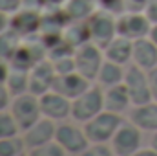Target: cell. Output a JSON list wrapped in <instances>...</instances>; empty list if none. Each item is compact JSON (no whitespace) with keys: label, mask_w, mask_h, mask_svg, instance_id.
<instances>
[{"label":"cell","mask_w":157,"mask_h":156,"mask_svg":"<svg viewBox=\"0 0 157 156\" xmlns=\"http://www.w3.org/2000/svg\"><path fill=\"white\" fill-rule=\"evenodd\" d=\"M55 140L64 147V151L68 154H73V156H78L91 143L82 127H77L75 123H68V121H60L57 125Z\"/></svg>","instance_id":"obj_9"},{"label":"cell","mask_w":157,"mask_h":156,"mask_svg":"<svg viewBox=\"0 0 157 156\" xmlns=\"http://www.w3.org/2000/svg\"><path fill=\"white\" fill-rule=\"evenodd\" d=\"M78 156H115L112 145L108 143H90Z\"/></svg>","instance_id":"obj_28"},{"label":"cell","mask_w":157,"mask_h":156,"mask_svg":"<svg viewBox=\"0 0 157 156\" xmlns=\"http://www.w3.org/2000/svg\"><path fill=\"white\" fill-rule=\"evenodd\" d=\"M91 86V81L82 77L78 72H71V74H64V76H57L55 83H53V90L60 92L62 96L70 97L71 101L78 97L82 92H86Z\"/></svg>","instance_id":"obj_14"},{"label":"cell","mask_w":157,"mask_h":156,"mask_svg":"<svg viewBox=\"0 0 157 156\" xmlns=\"http://www.w3.org/2000/svg\"><path fill=\"white\" fill-rule=\"evenodd\" d=\"M128 119L137 125L141 130L146 132H155L157 130V101H150L144 105L132 107Z\"/></svg>","instance_id":"obj_16"},{"label":"cell","mask_w":157,"mask_h":156,"mask_svg":"<svg viewBox=\"0 0 157 156\" xmlns=\"http://www.w3.org/2000/svg\"><path fill=\"white\" fill-rule=\"evenodd\" d=\"M132 156H157V151L154 149V147H148V149H139L135 154H132Z\"/></svg>","instance_id":"obj_38"},{"label":"cell","mask_w":157,"mask_h":156,"mask_svg":"<svg viewBox=\"0 0 157 156\" xmlns=\"http://www.w3.org/2000/svg\"><path fill=\"white\" fill-rule=\"evenodd\" d=\"M20 156H28V151H26V153H24V154H20Z\"/></svg>","instance_id":"obj_41"},{"label":"cell","mask_w":157,"mask_h":156,"mask_svg":"<svg viewBox=\"0 0 157 156\" xmlns=\"http://www.w3.org/2000/svg\"><path fill=\"white\" fill-rule=\"evenodd\" d=\"M9 110H11L13 117L17 119V123H18L22 132L28 130L31 125H35L42 117L39 96H35L31 92H26V94H20V96L13 97Z\"/></svg>","instance_id":"obj_6"},{"label":"cell","mask_w":157,"mask_h":156,"mask_svg":"<svg viewBox=\"0 0 157 156\" xmlns=\"http://www.w3.org/2000/svg\"><path fill=\"white\" fill-rule=\"evenodd\" d=\"M20 130L17 119L13 117L11 110H0V140L2 138H9V136H17Z\"/></svg>","instance_id":"obj_25"},{"label":"cell","mask_w":157,"mask_h":156,"mask_svg":"<svg viewBox=\"0 0 157 156\" xmlns=\"http://www.w3.org/2000/svg\"><path fill=\"white\" fill-rule=\"evenodd\" d=\"M91 42H95L99 48H106L112 40L117 37V17L106 9H95L91 17L88 18Z\"/></svg>","instance_id":"obj_4"},{"label":"cell","mask_w":157,"mask_h":156,"mask_svg":"<svg viewBox=\"0 0 157 156\" xmlns=\"http://www.w3.org/2000/svg\"><path fill=\"white\" fill-rule=\"evenodd\" d=\"M9 72H11V63L0 57V83H6L7 81Z\"/></svg>","instance_id":"obj_34"},{"label":"cell","mask_w":157,"mask_h":156,"mask_svg":"<svg viewBox=\"0 0 157 156\" xmlns=\"http://www.w3.org/2000/svg\"><path fill=\"white\" fill-rule=\"evenodd\" d=\"M68 153L64 151V147L53 140L49 143H44L39 147H33V149H28V156H66Z\"/></svg>","instance_id":"obj_26"},{"label":"cell","mask_w":157,"mask_h":156,"mask_svg":"<svg viewBox=\"0 0 157 156\" xmlns=\"http://www.w3.org/2000/svg\"><path fill=\"white\" fill-rule=\"evenodd\" d=\"M6 84H7V88H9V92H11L13 97L29 92V72L11 68L9 77H7V81H6Z\"/></svg>","instance_id":"obj_23"},{"label":"cell","mask_w":157,"mask_h":156,"mask_svg":"<svg viewBox=\"0 0 157 156\" xmlns=\"http://www.w3.org/2000/svg\"><path fill=\"white\" fill-rule=\"evenodd\" d=\"M143 13L146 15V18L152 24H155L157 22V0H148L146 6H144V9H143Z\"/></svg>","instance_id":"obj_32"},{"label":"cell","mask_w":157,"mask_h":156,"mask_svg":"<svg viewBox=\"0 0 157 156\" xmlns=\"http://www.w3.org/2000/svg\"><path fill=\"white\" fill-rule=\"evenodd\" d=\"M141 129L137 125H133L130 119L124 121L121 127L117 129V132L113 134L110 145L113 149V154L115 156H132L135 154L139 149H141V142H143V136H141Z\"/></svg>","instance_id":"obj_7"},{"label":"cell","mask_w":157,"mask_h":156,"mask_svg":"<svg viewBox=\"0 0 157 156\" xmlns=\"http://www.w3.org/2000/svg\"><path fill=\"white\" fill-rule=\"evenodd\" d=\"M55 77H57V74H55V68L49 59L37 63L29 70V92L35 96H42V94L49 92L53 88Z\"/></svg>","instance_id":"obj_12"},{"label":"cell","mask_w":157,"mask_h":156,"mask_svg":"<svg viewBox=\"0 0 157 156\" xmlns=\"http://www.w3.org/2000/svg\"><path fill=\"white\" fill-rule=\"evenodd\" d=\"M124 86L130 94L132 107L144 105L154 101L152 96V86H150V76L146 70H143L137 64H130L124 74Z\"/></svg>","instance_id":"obj_3"},{"label":"cell","mask_w":157,"mask_h":156,"mask_svg":"<svg viewBox=\"0 0 157 156\" xmlns=\"http://www.w3.org/2000/svg\"><path fill=\"white\" fill-rule=\"evenodd\" d=\"M124 74H126V68H122V64H117V63H112V61L104 59L95 81L102 88H110V86L124 83Z\"/></svg>","instance_id":"obj_20"},{"label":"cell","mask_w":157,"mask_h":156,"mask_svg":"<svg viewBox=\"0 0 157 156\" xmlns=\"http://www.w3.org/2000/svg\"><path fill=\"white\" fill-rule=\"evenodd\" d=\"M62 37L68 44H71L73 48H78L86 42H91V33H90V24L88 20H71L64 31Z\"/></svg>","instance_id":"obj_19"},{"label":"cell","mask_w":157,"mask_h":156,"mask_svg":"<svg viewBox=\"0 0 157 156\" xmlns=\"http://www.w3.org/2000/svg\"><path fill=\"white\" fill-rule=\"evenodd\" d=\"M101 9H106L110 13H122L124 11V0H97Z\"/></svg>","instance_id":"obj_29"},{"label":"cell","mask_w":157,"mask_h":156,"mask_svg":"<svg viewBox=\"0 0 157 156\" xmlns=\"http://www.w3.org/2000/svg\"><path fill=\"white\" fill-rule=\"evenodd\" d=\"M150 76V86H152V96H154V101H157V68L148 72Z\"/></svg>","instance_id":"obj_36"},{"label":"cell","mask_w":157,"mask_h":156,"mask_svg":"<svg viewBox=\"0 0 157 156\" xmlns=\"http://www.w3.org/2000/svg\"><path fill=\"white\" fill-rule=\"evenodd\" d=\"M53 68H55V74L57 76H64V74H71V72H77L75 68V59H73V53L71 55H62V57H55V59H49Z\"/></svg>","instance_id":"obj_27"},{"label":"cell","mask_w":157,"mask_h":156,"mask_svg":"<svg viewBox=\"0 0 157 156\" xmlns=\"http://www.w3.org/2000/svg\"><path fill=\"white\" fill-rule=\"evenodd\" d=\"M148 37H150V39H152V40H154V42L157 44V22H155V24H152V28H150V33H148Z\"/></svg>","instance_id":"obj_39"},{"label":"cell","mask_w":157,"mask_h":156,"mask_svg":"<svg viewBox=\"0 0 157 156\" xmlns=\"http://www.w3.org/2000/svg\"><path fill=\"white\" fill-rule=\"evenodd\" d=\"M148 0H124V11H143Z\"/></svg>","instance_id":"obj_33"},{"label":"cell","mask_w":157,"mask_h":156,"mask_svg":"<svg viewBox=\"0 0 157 156\" xmlns=\"http://www.w3.org/2000/svg\"><path fill=\"white\" fill-rule=\"evenodd\" d=\"M68 0H42V6H44V11L48 9H60L66 6Z\"/></svg>","instance_id":"obj_35"},{"label":"cell","mask_w":157,"mask_h":156,"mask_svg":"<svg viewBox=\"0 0 157 156\" xmlns=\"http://www.w3.org/2000/svg\"><path fill=\"white\" fill-rule=\"evenodd\" d=\"M152 147L157 151V130L154 132V136H152Z\"/></svg>","instance_id":"obj_40"},{"label":"cell","mask_w":157,"mask_h":156,"mask_svg":"<svg viewBox=\"0 0 157 156\" xmlns=\"http://www.w3.org/2000/svg\"><path fill=\"white\" fill-rule=\"evenodd\" d=\"M102 51H104V59L126 66L132 61V55H133V40L117 35Z\"/></svg>","instance_id":"obj_18"},{"label":"cell","mask_w":157,"mask_h":156,"mask_svg":"<svg viewBox=\"0 0 157 156\" xmlns=\"http://www.w3.org/2000/svg\"><path fill=\"white\" fill-rule=\"evenodd\" d=\"M9 18H11L9 15H6V13H2V11H0V33H2V31H6V30L9 28Z\"/></svg>","instance_id":"obj_37"},{"label":"cell","mask_w":157,"mask_h":156,"mask_svg":"<svg viewBox=\"0 0 157 156\" xmlns=\"http://www.w3.org/2000/svg\"><path fill=\"white\" fill-rule=\"evenodd\" d=\"M20 9H22V0H0V11L9 17Z\"/></svg>","instance_id":"obj_30"},{"label":"cell","mask_w":157,"mask_h":156,"mask_svg":"<svg viewBox=\"0 0 157 156\" xmlns=\"http://www.w3.org/2000/svg\"><path fill=\"white\" fill-rule=\"evenodd\" d=\"M73 59H75V68L78 74L93 83L104 63V51L95 42H86V44L75 48Z\"/></svg>","instance_id":"obj_5"},{"label":"cell","mask_w":157,"mask_h":156,"mask_svg":"<svg viewBox=\"0 0 157 156\" xmlns=\"http://www.w3.org/2000/svg\"><path fill=\"white\" fill-rule=\"evenodd\" d=\"M11 101H13V96L7 88V84L0 83V110H7L11 107Z\"/></svg>","instance_id":"obj_31"},{"label":"cell","mask_w":157,"mask_h":156,"mask_svg":"<svg viewBox=\"0 0 157 156\" xmlns=\"http://www.w3.org/2000/svg\"><path fill=\"white\" fill-rule=\"evenodd\" d=\"M95 0H68L64 9L70 20H88L95 11Z\"/></svg>","instance_id":"obj_22"},{"label":"cell","mask_w":157,"mask_h":156,"mask_svg":"<svg viewBox=\"0 0 157 156\" xmlns=\"http://www.w3.org/2000/svg\"><path fill=\"white\" fill-rule=\"evenodd\" d=\"M39 101L44 117H49L53 121H66L68 117H71V99L53 88L39 96Z\"/></svg>","instance_id":"obj_10"},{"label":"cell","mask_w":157,"mask_h":156,"mask_svg":"<svg viewBox=\"0 0 157 156\" xmlns=\"http://www.w3.org/2000/svg\"><path fill=\"white\" fill-rule=\"evenodd\" d=\"M152 22L143 11H122L117 15V35L130 40L148 37Z\"/></svg>","instance_id":"obj_8"},{"label":"cell","mask_w":157,"mask_h":156,"mask_svg":"<svg viewBox=\"0 0 157 156\" xmlns=\"http://www.w3.org/2000/svg\"><path fill=\"white\" fill-rule=\"evenodd\" d=\"M132 63L141 66L146 72L157 68V44L150 37H143V39L133 40Z\"/></svg>","instance_id":"obj_15"},{"label":"cell","mask_w":157,"mask_h":156,"mask_svg":"<svg viewBox=\"0 0 157 156\" xmlns=\"http://www.w3.org/2000/svg\"><path fill=\"white\" fill-rule=\"evenodd\" d=\"M28 151L22 136H9L0 140V156H20Z\"/></svg>","instance_id":"obj_24"},{"label":"cell","mask_w":157,"mask_h":156,"mask_svg":"<svg viewBox=\"0 0 157 156\" xmlns=\"http://www.w3.org/2000/svg\"><path fill=\"white\" fill-rule=\"evenodd\" d=\"M55 132H57V123L53 119H49V117L42 116L35 125H31L28 130L22 132V138L26 142V147L33 149V147H39V145L53 142Z\"/></svg>","instance_id":"obj_13"},{"label":"cell","mask_w":157,"mask_h":156,"mask_svg":"<svg viewBox=\"0 0 157 156\" xmlns=\"http://www.w3.org/2000/svg\"><path fill=\"white\" fill-rule=\"evenodd\" d=\"M132 107V99L130 94L124 86V83L104 88V110L115 112V114H122Z\"/></svg>","instance_id":"obj_17"},{"label":"cell","mask_w":157,"mask_h":156,"mask_svg":"<svg viewBox=\"0 0 157 156\" xmlns=\"http://www.w3.org/2000/svg\"><path fill=\"white\" fill-rule=\"evenodd\" d=\"M122 123H124L122 114L102 110L95 117H91L90 121H86L82 129L91 143H108V142H112L113 134L117 132V129Z\"/></svg>","instance_id":"obj_2"},{"label":"cell","mask_w":157,"mask_h":156,"mask_svg":"<svg viewBox=\"0 0 157 156\" xmlns=\"http://www.w3.org/2000/svg\"><path fill=\"white\" fill-rule=\"evenodd\" d=\"M104 110V88L101 84H91L86 92L71 101V119L75 123H86L99 112Z\"/></svg>","instance_id":"obj_1"},{"label":"cell","mask_w":157,"mask_h":156,"mask_svg":"<svg viewBox=\"0 0 157 156\" xmlns=\"http://www.w3.org/2000/svg\"><path fill=\"white\" fill-rule=\"evenodd\" d=\"M22 40L24 39H22L15 30H11V28H7L6 31H2V33H0V57L11 63V59H13L15 53L18 51Z\"/></svg>","instance_id":"obj_21"},{"label":"cell","mask_w":157,"mask_h":156,"mask_svg":"<svg viewBox=\"0 0 157 156\" xmlns=\"http://www.w3.org/2000/svg\"><path fill=\"white\" fill-rule=\"evenodd\" d=\"M9 28L15 30L22 39L39 35L40 30H42V11L22 7L20 11H17L15 15H11Z\"/></svg>","instance_id":"obj_11"}]
</instances>
